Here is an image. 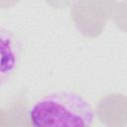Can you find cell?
Segmentation results:
<instances>
[{"label": "cell", "mask_w": 127, "mask_h": 127, "mask_svg": "<svg viewBox=\"0 0 127 127\" xmlns=\"http://www.w3.org/2000/svg\"><path fill=\"white\" fill-rule=\"evenodd\" d=\"M28 118L31 127H91L94 110L82 95L64 90L36 100Z\"/></svg>", "instance_id": "1"}, {"label": "cell", "mask_w": 127, "mask_h": 127, "mask_svg": "<svg viewBox=\"0 0 127 127\" xmlns=\"http://www.w3.org/2000/svg\"><path fill=\"white\" fill-rule=\"evenodd\" d=\"M22 45L10 30L0 26V85L8 81L19 67Z\"/></svg>", "instance_id": "2"}]
</instances>
